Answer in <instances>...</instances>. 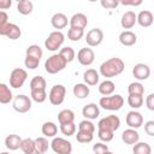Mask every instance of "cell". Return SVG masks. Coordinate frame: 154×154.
<instances>
[{
  "label": "cell",
  "mask_w": 154,
  "mask_h": 154,
  "mask_svg": "<svg viewBox=\"0 0 154 154\" xmlns=\"http://www.w3.org/2000/svg\"><path fill=\"white\" fill-rule=\"evenodd\" d=\"M124 69H125V64L120 58H109L100 65L99 71L102 77H106L108 79L120 75L124 71Z\"/></svg>",
  "instance_id": "6da1fadb"
},
{
  "label": "cell",
  "mask_w": 154,
  "mask_h": 154,
  "mask_svg": "<svg viewBox=\"0 0 154 154\" xmlns=\"http://www.w3.org/2000/svg\"><path fill=\"white\" fill-rule=\"evenodd\" d=\"M67 65V61L58 53V54H53L51 55L46 61H45V70L46 72L54 75L58 73L60 71H63Z\"/></svg>",
  "instance_id": "7a4b0ae2"
},
{
  "label": "cell",
  "mask_w": 154,
  "mask_h": 154,
  "mask_svg": "<svg viewBox=\"0 0 154 154\" xmlns=\"http://www.w3.org/2000/svg\"><path fill=\"white\" fill-rule=\"evenodd\" d=\"M124 105V97L119 94L102 96L99 101V106L107 111H119Z\"/></svg>",
  "instance_id": "3957f363"
},
{
  "label": "cell",
  "mask_w": 154,
  "mask_h": 154,
  "mask_svg": "<svg viewBox=\"0 0 154 154\" xmlns=\"http://www.w3.org/2000/svg\"><path fill=\"white\" fill-rule=\"evenodd\" d=\"M64 41H65V35L59 30H54L46 38L45 47L51 52H55V51H58V48H60L63 46Z\"/></svg>",
  "instance_id": "277c9868"
},
{
  "label": "cell",
  "mask_w": 154,
  "mask_h": 154,
  "mask_svg": "<svg viewBox=\"0 0 154 154\" xmlns=\"http://www.w3.org/2000/svg\"><path fill=\"white\" fill-rule=\"evenodd\" d=\"M51 148L57 154H71L72 153L71 142L63 137H54L51 142Z\"/></svg>",
  "instance_id": "5b68a950"
},
{
  "label": "cell",
  "mask_w": 154,
  "mask_h": 154,
  "mask_svg": "<svg viewBox=\"0 0 154 154\" xmlns=\"http://www.w3.org/2000/svg\"><path fill=\"white\" fill-rule=\"evenodd\" d=\"M26 78H28L26 71L24 69L16 67L11 71V75H10V87H12L14 89L22 88L23 84L25 83Z\"/></svg>",
  "instance_id": "8992f818"
},
{
  "label": "cell",
  "mask_w": 154,
  "mask_h": 154,
  "mask_svg": "<svg viewBox=\"0 0 154 154\" xmlns=\"http://www.w3.org/2000/svg\"><path fill=\"white\" fill-rule=\"evenodd\" d=\"M65 95H66V88L63 84H55L52 87V89L48 94V99L52 105L59 106L64 102Z\"/></svg>",
  "instance_id": "52a82bcc"
},
{
  "label": "cell",
  "mask_w": 154,
  "mask_h": 154,
  "mask_svg": "<svg viewBox=\"0 0 154 154\" xmlns=\"http://www.w3.org/2000/svg\"><path fill=\"white\" fill-rule=\"evenodd\" d=\"M119 126H120V119L118 116H114V114L106 116L101 118L97 123V129H105V130H111V131L118 130Z\"/></svg>",
  "instance_id": "ba28073f"
},
{
  "label": "cell",
  "mask_w": 154,
  "mask_h": 154,
  "mask_svg": "<svg viewBox=\"0 0 154 154\" xmlns=\"http://www.w3.org/2000/svg\"><path fill=\"white\" fill-rule=\"evenodd\" d=\"M13 108L18 113H26L31 108V99L24 94L17 95L13 99Z\"/></svg>",
  "instance_id": "9c48e42d"
},
{
  "label": "cell",
  "mask_w": 154,
  "mask_h": 154,
  "mask_svg": "<svg viewBox=\"0 0 154 154\" xmlns=\"http://www.w3.org/2000/svg\"><path fill=\"white\" fill-rule=\"evenodd\" d=\"M103 41V31L100 28L90 29L85 35V42L89 47H96Z\"/></svg>",
  "instance_id": "30bf717a"
},
{
  "label": "cell",
  "mask_w": 154,
  "mask_h": 154,
  "mask_svg": "<svg viewBox=\"0 0 154 154\" xmlns=\"http://www.w3.org/2000/svg\"><path fill=\"white\" fill-rule=\"evenodd\" d=\"M0 35L6 36L10 40H18L22 35L20 28L14 23H7L5 26L0 28Z\"/></svg>",
  "instance_id": "8fae6325"
},
{
  "label": "cell",
  "mask_w": 154,
  "mask_h": 154,
  "mask_svg": "<svg viewBox=\"0 0 154 154\" xmlns=\"http://www.w3.org/2000/svg\"><path fill=\"white\" fill-rule=\"evenodd\" d=\"M77 60L83 66H89L95 60V53L91 48H81L77 53Z\"/></svg>",
  "instance_id": "7c38bea8"
},
{
  "label": "cell",
  "mask_w": 154,
  "mask_h": 154,
  "mask_svg": "<svg viewBox=\"0 0 154 154\" xmlns=\"http://www.w3.org/2000/svg\"><path fill=\"white\" fill-rule=\"evenodd\" d=\"M126 125L131 129H138L143 125V116L137 111H130L125 118Z\"/></svg>",
  "instance_id": "4fadbf2b"
},
{
  "label": "cell",
  "mask_w": 154,
  "mask_h": 154,
  "mask_svg": "<svg viewBox=\"0 0 154 154\" xmlns=\"http://www.w3.org/2000/svg\"><path fill=\"white\" fill-rule=\"evenodd\" d=\"M132 75L138 81H146L148 79V77L150 76V69L147 64H143V63H138L134 66L132 69Z\"/></svg>",
  "instance_id": "5bb4252c"
},
{
  "label": "cell",
  "mask_w": 154,
  "mask_h": 154,
  "mask_svg": "<svg viewBox=\"0 0 154 154\" xmlns=\"http://www.w3.org/2000/svg\"><path fill=\"white\" fill-rule=\"evenodd\" d=\"M51 24H52V26H53L54 29H57V30L60 31V29H64V28L67 26V24H70V20L67 19V17H66L64 13L58 12V13H54V14L52 16V18H51Z\"/></svg>",
  "instance_id": "9a60e30c"
},
{
  "label": "cell",
  "mask_w": 154,
  "mask_h": 154,
  "mask_svg": "<svg viewBox=\"0 0 154 154\" xmlns=\"http://www.w3.org/2000/svg\"><path fill=\"white\" fill-rule=\"evenodd\" d=\"M136 23H137V14L134 11H126L125 13H123L120 19V24L123 29H131Z\"/></svg>",
  "instance_id": "2e32d148"
},
{
  "label": "cell",
  "mask_w": 154,
  "mask_h": 154,
  "mask_svg": "<svg viewBox=\"0 0 154 154\" xmlns=\"http://www.w3.org/2000/svg\"><path fill=\"white\" fill-rule=\"evenodd\" d=\"M88 25V18L84 13H75L70 18V28H77V29H85Z\"/></svg>",
  "instance_id": "e0dca14e"
},
{
  "label": "cell",
  "mask_w": 154,
  "mask_h": 154,
  "mask_svg": "<svg viewBox=\"0 0 154 154\" xmlns=\"http://www.w3.org/2000/svg\"><path fill=\"white\" fill-rule=\"evenodd\" d=\"M82 114L85 119L88 120H93V119H96L99 116H100V109H99V106L96 103H88L85 105L83 108H82Z\"/></svg>",
  "instance_id": "ac0fdd59"
},
{
  "label": "cell",
  "mask_w": 154,
  "mask_h": 154,
  "mask_svg": "<svg viewBox=\"0 0 154 154\" xmlns=\"http://www.w3.org/2000/svg\"><path fill=\"white\" fill-rule=\"evenodd\" d=\"M122 141L125 144H136L140 141V134L136 131V129H126L122 134Z\"/></svg>",
  "instance_id": "d6986e66"
},
{
  "label": "cell",
  "mask_w": 154,
  "mask_h": 154,
  "mask_svg": "<svg viewBox=\"0 0 154 154\" xmlns=\"http://www.w3.org/2000/svg\"><path fill=\"white\" fill-rule=\"evenodd\" d=\"M119 42L123 46H126V47L134 46L137 42V36L131 30H124L119 34Z\"/></svg>",
  "instance_id": "ffe728a7"
},
{
  "label": "cell",
  "mask_w": 154,
  "mask_h": 154,
  "mask_svg": "<svg viewBox=\"0 0 154 154\" xmlns=\"http://www.w3.org/2000/svg\"><path fill=\"white\" fill-rule=\"evenodd\" d=\"M153 22H154V16H153V13H152L150 11H148V10H143V11H141V12L137 14V23H138L141 26H143V28L150 26V25L153 24Z\"/></svg>",
  "instance_id": "44dd1931"
},
{
  "label": "cell",
  "mask_w": 154,
  "mask_h": 154,
  "mask_svg": "<svg viewBox=\"0 0 154 154\" xmlns=\"http://www.w3.org/2000/svg\"><path fill=\"white\" fill-rule=\"evenodd\" d=\"M83 79H84V82H85L87 85H96L99 83L100 75H99V72L96 70L88 69L83 73Z\"/></svg>",
  "instance_id": "7402d4cb"
},
{
  "label": "cell",
  "mask_w": 154,
  "mask_h": 154,
  "mask_svg": "<svg viewBox=\"0 0 154 154\" xmlns=\"http://www.w3.org/2000/svg\"><path fill=\"white\" fill-rule=\"evenodd\" d=\"M22 138L16 135V134H11L8 135L6 138H5V146L7 149L10 150H17L20 148V144H22Z\"/></svg>",
  "instance_id": "603a6c76"
},
{
  "label": "cell",
  "mask_w": 154,
  "mask_h": 154,
  "mask_svg": "<svg viewBox=\"0 0 154 154\" xmlns=\"http://www.w3.org/2000/svg\"><path fill=\"white\" fill-rule=\"evenodd\" d=\"M114 89H116V85L111 79H105L103 82H101L99 84V93L101 95H103V96L113 95Z\"/></svg>",
  "instance_id": "cb8c5ba5"
},
{
  "label": "cell",
  "mask_w": 154,
  "mask_h": 154,
  "mask_svg": "<svg viewBox=\"0 0 154 154\" xmlns=\"http://www.w3.org/2000/svg\"><path fill=\"white\" fill-rule=\"evenodd\" d=\"M72 93L77 99H85L90 94V89L85 83H77L73 85Z\"/></svg>",
  "instance_id": "d4e9b609"
},
{
  "label": "cell",
  "mask_w": 154,
  "mask_h": 154,
  "mask_svg": "<svg viewBox=\"0 0 154 154\" xmlns=\"http://www.w3.org/2000/svg\"><path fill=\"white\" fill-rule=\"evenodd\" d=\"M58 122H59L60 125L73 123V122H75V113H73V111L67 109V108L61 109V111L58 113Z\"/></svg>",
  "instance_id": "484cf974"
},
{
  "label": "cell",
  "mask_w": 154,
  "mask_h": 154,
  "mask_svg": "<svg viewBox=\"0 0 154 154\" xmlns=\"http://www.w3.org/2000/svg\"><path fill=\"white\" fill-rule=\"evenodd\" d=\"M12 100H13V95L10 87H7V84L5 83H0V102L2 105H6Z\"/></svg>",
  "instance_id": "4316f807"
},
{
  "label": "cell",
  "mask_w": 154,
  "mask_h": 154,
  "mask_svg": "<svg viewBox=\"0 0 154 154\" xmlns=\"http://www.w3.org/2000/svg\"><path fill=\"white\" fill-rule=\"evenodd\" d=\"M41 131L45 135V137H53L54 138L55 135L58 134V126L53 122H45L42 128H41Z\"/></svg>",
  "instance_id": "83f0119b"
},
{
  "label": "cell",
  "mask_w": 154,
  "mask_h": 154,
  "mask_svg": "<svg viewBox=\"0 0 154 154\" xmlns=\"http://www.w3.org/2000/svg\"><path fill=\"white\" fill-rule=\"evenodd\" d=\"M32 10H34V4L30 0H20L17 4V11L23 16L30 14Z\"/></svg>",
  "instance_id": "f1b7e54d"
},
{
  "label": "cell",
  "mask_w": 154,
  "mask_h": 154,
  "mask_svg": "<svg viewBox=\"0 0 154 154\" xmlns=\"http://www.w3.org/2000/svg\"><path fill=\"white\" fill-rule=\"evenodd\" d=\"M20 149L23 150L24 154H31V153L36 152L35 140H32V138H24V140L22 141Z\"/></svg>",
  "instance_id": "f546056e"
},
{
  "label": "cell",
  "mask_w": 154,
  "mask_h": 154,
  "mask_svg": "<svg viewBox=\"0 0 154 154\" xmlns=\"http://www.w3.org/2000/svg\"><path fill=\"white\" fill-rule=\"evenodd\" d=\"M134 154H152V147L147 142H137L132 147Z\"/></svg>",
  "instance_id": "4dcf8cb0"
},
{
  "label": "cell",
  "mask_w": 154,
  "mask_h": 154,
  "mask_svg": "<svg viewBox=\"0 0 154 154\" xmlns=\"http://www.w3.org/2000/svg\"><path fill=\"white\" fill-rule=\"evenodd\" d=\"M46 79L42 76H35L30 81V90H41L46 89Z\"/></svg>",
  "instance_id": "1f68e13d"
},
{
  "label": "cell",
  "mask_w": 154,
  "mask_h": 154,
  "mask_svg": "<svg viewBox=\"0 0 154 154\" xmlns=\"http://www.w3.org/2000/svg\"><path fill=\"white\" fill-rule=\"evenodd\" d=\"M143 102H144L143 95H129L128 96V103L134 109L140 108L143 105Z\"/></svg>",
  "instance_id": "d6a6232c"
},
{
  "label": "cell",
  "mask_w": 154,
  "mask_h": 154,
  "mask_svg": "<svg viewBox=\"0 0 154 154\" xmlns=\"http://www.w3.org/2000/svg\"><path fill=\"white\" fill-rule=\"evenodd\" d=\"M35 144H36V152L40 154H43L48 150L51 143H48V140L46 137H37L35 138Z\"/></svg>",
  "instance_id": "836d02e7"
},
{
  "label": "cell",
  "mask_w": 154,
  "mask_h": 154,
  "mask_svg": "<svg viewBox=\"0 0 154 154\" xmlns=\"http://www.w3.org/2000/svg\"><path fill=\"white\" fill-rule=\"evenodd\" d=\"M84 36V30L83 29H77V28H70L67 30V38L70 41L77 42Z\"/></svg>",
  "instance_id": "e575fe53"
},
{
  "label": "cell",
  "mask_w": 154,
  "mask_h": 154,
  "mask_svg": "<svg viewBox=\"0 0 154 154\" xmlns=\"http://www.w3.org/2000/svg\"><path fill=\"white\" fill-rule=\"evenodd\" d=\"M25 53H26V55L32 57V58H36V59H40V60H41V58H42V55H43L42 48H41L38 45H30V46L26 48Z\"/></svg>",
  "instance_id": "d590c367"
},
{
  "label": "cell",
  "mask_w": 154,
  "mask_h": 154,
  "mask_svg": "<svg viewBox=\"0 0 154 154\" xmlns=\"http://www.w3.org/2000/svg\"><path fill=\"white\" fill-rule=\"evenodd\" d=\"M128 93H129V95H143L144 88H143L142 83H140V82H132L128 87Z\"/></svg>",
  "instance_id": "8d00e7d4"
},
{
  "label": "cell",
  "mask_w": 154,
  "mask_h": 154,
  "mask_svg": "<svg viewBox=\"0 0 154 154\" xmlns=\"http://www.w3.org/2000/svg\"><path fill=\"white\" fill-rule=\"evenodd\" d=\"M30 96L31 100H34L37 103H42L46 101L47 99V93L46 89H41V90H30Z\"/></svg>",
  "instance_id": "74e56055"
},
{
  "label": "cell",
  "mask_w": 154,
  "mask_h": 154,
  "mask_svg": "<svg viewBox=\"0 0 154 154\" xmlns=\"http://www.w3.org/2000/svg\"><path fill=\"white\" fill-rule=\"evenodd\" d=\"M59 54L67 61V64L69 63H71L73 59H75V57H76V52H75V49L72 48V47H63L61 49H60V52H59Z\"/></svg>",
  "instance_id": "f35d334b"
},
{
  "label": "cell",
  "mask_w": 154,
  "mask_h": 154,
  "mask_svg": "<svg viewBox=\"0 0 154 154\" xmlns=\"http://www.w3.org/2000/svg\"><path fill=\"white\" fill-rule=\"evenodd\" d=\"M78 131L88 132V134H94V131H95V125L91 123V120L84 119V120L79 122V124H78Z\"/></svg>",
  "instance_id": "ab89813d"
},
{
  "label": "cell",
  "mask_w": 154,
  "mask_h": 154,
  "mask_svg": "<svg viewBox=\"0 0 154 154\" xmlns=\"http://www.w3.org/2000/svg\"><path fill=\"white\" fill-rule=\"evenodd\" d=\"M114 136V131L111 130H105V129H97V137L102 141V142H109L113 140Z\"/></svg>",
  "instance_id": "60d3db41"
},
{
  "label": "cell",
  "mask_w": 154,
  "mask_h": 154,
  "mask_svg": "<svg viewBox=\"0 0 154 154\" xmlns=\"http://www.w3.org/2000/svg\"><path fill=\"white\" fill-rule=\"evenodd\" d=\"M94 138V134H88V132H82V131H77L76 135V140L79 143H89L91 142Z\"/></svg>",
  "instance_id": "b9f144b4"
},
{
  "label": "cell",
  "mask_w": 154,
  "mask_h": 154,
  "mask_svg": "<svg viewBox=\"0 0 154 154\" xmlns=\"http://www.w3.org/2000/svg\"><path fill=\"white\" fill-rule=\"evenodd\" d=\"M60 131L65 136H72L76 132V125H75V123L63 124V125H60Z\"/></svg>",
  "instance_id": "7bdbcfd3"
},
{
  "label": "cell",
  "mask_w": 154,
  "mask_h": 154,
  "mask_svg": "<svg viewBox=\"0 0 154 154\" xmlns=\"http://www.w3.org/2000/svg\"><path fill=\"white\" fill-rule=\"evenodd\" d=\"M40 64V59H36V58H32V57H29V55H25V59H24V65L25 67L30 69V70H35Z\"/></svg>",
  "instance_id": "ee69618b"
},
{
  "label": "cell",
  "mask_w": 154,
  "mask_h": 154,
  "mask_svg": "<svg viewBox=\"0 0 154 154\" xmlns=\"http://www.w3.org/2000/svg\"><path fill=\"white\" fill-rule=\"evenodd\" d=\"M93 152L94 154H106L108 152L107 144H103L102 142H97L93 146Z\"/></svg>",
  "instance_id": "f6af8a7d"
},
{
  "label": "cell",
  "mask_w": 154,
  "mask_h": 154,
  "mask_svg": "<svg viewBox=\"0 0 154 154\" xmlns=\"http://www.w3.org/2000/svg\"><path fill=\"white\" fill-rule=\"evenodd\" d=\"M100 4L103 8H116L120 2L117 0H101Z\"/></svg>",
  "instance_id": "bcb514c9"
},
{
  "label": "cell",
  "mask_w": 154,
  "mask_h": 154,
  "mask_svg": "<svg viewBox=\"0 0 154 154\" xmlns=\"http://www.w3.org/2000/svg\"><path fill=\"white\" fill-rule=\"evenodd\" d=\"M144 131L149 136H154V120H148L144 123Z\"/></svg>",
  "instance_id": "7dc6e473"
},
{
  "label": "cell",
  "mask_w": 154,
  "mask_h": 154,
  "mask_svg": "<svg viewBox=\"0 0 154 154\" xmlns=\"http://www.w3.org/2000/svg\"><path fill=\"white\" fill-rule=\"evenodd\" d=\"M146 106L149 111H154V93L149 94L146 97Z\"/></svg>",
  "instance_id": "c3c4849f"
},
{
  "label": "cell",
  "mask_w": 154,
  "mask_h": 154,
  "mask_svg": "<svg viewBox=\"0 0 154 154\" xmlns=\"http://www.w3.org/2000/svg\"><path fill=\"white\" fill-rule=\"evenodd\" d=\"M7 19H8V14L5 11H0V28L1 26H5L8 23Z\"/></svg>",
  "instance_id": "681fc988"
},
{
  "label": "cell",
  "mask_w": 154,
  "mask_h": 154,
  "mask_svg": "<svg viewBox=\"0 0 154 154\" xmlns=\"http://www.w3.org/2000/svg\"><path fill=\"white\" fill-rule=\"evenodd\" d=\"M122 5L124 6H140L142 4V0H132V1H120Z\"/></svg>",
  "instance_id": "f907efd6"
},
{
  "label": "cell",
  "mask_w": 154,
  "mask_h": 154,
  "mask_svg": "<svg viewBox=\"0 0 154 154\" xmlns=\"http://www.w3.org/2000/svg\"><path fill=\"white\" fill-rule=\"evenodd\" d=\"M11 5H12V1L11 0H0V8L1 10L8 8Z\"/></svg>",
  "instance_id": "816d5d0a"
},
{
  "label": "cell",
  "mask_w": 154,
  "mask_h": 154,
  "mask_svg": "<svg viewBox=\"0 0 154 154\" xmlns=\"http://www.w3.org/2000/svg\"><path fill=\"white\" fill-rule=\"evenodd\" d=\"M31 154H40L38 152H34V153H31Z\"/></svg>",
  "instance_id": "f5cc1de1"
},
{
  "label": "cell",
  "mask_w": 154,
  "mask_h": 154,
  "mask_svg": "<svg viewBox=\"0 0 154 154\" xmlns=\"http://www.w3.org/2000/svg\"><path fill=\"white\" fill-rule=\"evenodd\" d=\"M1 154H10V153H7V152H2Z\"/></svg>",
  "instance_id": "db71d44e"
}]
</instances>
